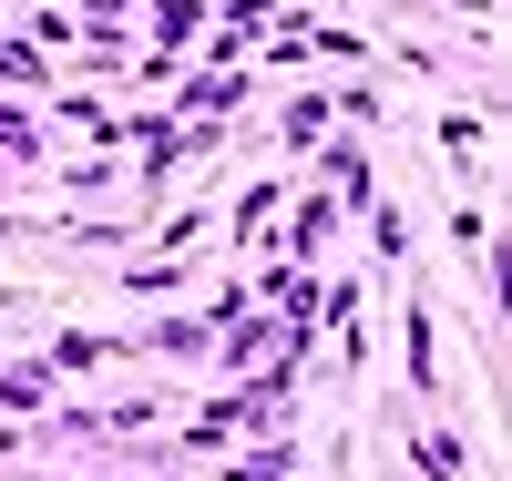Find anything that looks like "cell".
I'll return each instance as SVG.
<instances>
[{
    "instance_id": "277c9868",
    "label": "cell",
    "mask_w": 512,
    "mask_h": 481,
    "mask_svg": "<svg viewBox=\"0 0 512 481\" xmlns=\"http://www.w3.org/2000/svg\"><path fill=\"white\" fill-rule=\"evenodd\" d=\"M226 481H287V451H256V461H236Z\"/></svg>"
},
{
    "instance_id": "6da1fadb",
    "label": "cell",
    "mask_w": 512,
    "mask_h": 481,
    "mask_svg": "<svg viewBox=\"0 0 512 481\" xmlns=\"http://www.w3.org/2000/svg\"><path fill=\"white\" fill-rule=\"evenodd\" d=\"M154 348H164V359H195L205 328H195V318H164V328H154Z\"/></svg>"
},
{
    "instance_id": "3957f363",
    "label": "cell",
    "mask_w": 512,
    "mask_h": 481,
    "mask_svg": "<svg viewBox=\"0 0 512 481\" xmlns=\"http://www.w3.org/2000/svg\"><path fill=\"white\" fill-rule=\"evenodd\" d=\"M195 21H205V0H164V11H154V31H164V41H185Z\"/></svg>"
},
{
    "instance_id": "8992f818",
    "label": "cell",
    "mask_w": 512,
    "mask_h": 481,
    "mask_svg": "<svg viewBox=\"0 0 512 481\" xmlns=\"http://www.w3.org/2000/svg\"><path fill=\"white\" fill-rule=\"evenodd\" d=\"M0 72H11V82H41V62L21 52V41H0Z\"/></svg>"
},
{
    "instance_id": "5b68a950",
    "label": "cell",
    "mask_w": 512,
    "mask_h": 481,
    "mask_svg": "<svg viewBox=\"0 0 512 481\" xmlns=\"http://www.w3.org/2000/svg\"><path fill=\"white\" fill-rule=\"evenodd\" d=\"M0 144H11V154H21V164H31V154H41V144H31V123H21V113H0Z\"/></svg>"
},
{
    "instance_id": "7a4b0ae2",
    "label": "cell",
    "mask_w": 512,
    "mask_h": 481,
    "mask_svg": "<svg viewBox=\"0 0 512 481\" xmlns=\"http://www.w3.org/2000/svg\"><path fill=\"white\" fill-rule=\"evenodd\" d=\"M420 471H431V481H461V451L441 441V430H420Z\"/></svg>"
}]
</instances>
